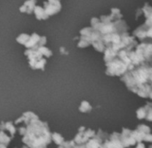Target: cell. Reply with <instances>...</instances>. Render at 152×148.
Wrapping results in <instances>:
<instances>
[{"label":"cell","mask_w":152,"mask_h":148,"mask_svg":"<svg viewBox=\"0 0 152 148\" xmlns=\"http://www.w3.org/2000/svg\"><path fill=\"white\" fill-rule=\"evenodd\" d=\"M133 71L126 73L121 80L126 83L129 90L134 91L142 98L151 96V66L142 65Z\"/></svg>","instance_id":"6da1fadb"},{"label":"cell","mask_w":152,"mask_h":148,"mask_svg":"<svg viewBox=\"0 0 152 148\" xmlns=\"http://www.w3.org/2000/svg\"><path fill=\"white\" fill-rule=\"evenodd\" d=\"M137 117L139 119L147 118L148 121H151V105L149 104L146 107L139 108L137 110Z\"/></svg>","instance_id":"7a4b0ae2"},{"label":"cell","mask_w":152,"mask_h":148,"mask_svg":"<svg viewBox=\"0 0 152 148\" xmlns=\"http://www.w3.org/2000/svg\"><path fill=\"white\" fill-rule=\"evenodd\" d=\"M0 130L1 131L2 130H7L12 134V136H13L14 133H15V131H16L15 127L11 123H2V124L0 126Z\"/></svg>","instance_id":"3957f363"},{"label":"cell","mask_w":152,"mask_h":148,"mask_svg":"<svg viewBox=\"0 0 152 148\" xmlns=\"http://www.w3.org/2000/svg\"><path fill=\"white\" fill-rule=\"evenodd\" d=\"M51 139H53V142L56 144V145H61L63 142H64V139L59 134V133H56V132H54L53 135H51Z\"/></svg>","instance_id":"277c9868"},{"label":"cell","mask_w":152,"mask_h":148,"mask_svg":"<svg viewBox=\"0 0 152 148\" xmlns=\"http://www.w3.org/2000/svg\"><path fill=\"white\" fill-rule=\"evenodd\" d=\"M79 110L82 112V113H87V112H90L92 110V106L87 102V101H83L80 105V107H79Z\"/></svg>","instance_id":"5b68a950"}]
</instances>
